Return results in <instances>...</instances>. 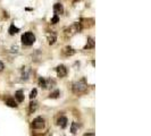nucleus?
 I'll return each mask as SVG.
<instances>
[{"mask_svg":"<svg viewBox=\"0 0 151 136\" xmlns=\"http://www.w3.org/2000/svg\"><path fill=\"white\" fill-rule=\"evenodd\" d=\"M59 22V17H58V15H56V16H53L52 18H51V24H56Z\"/></svg>","mask_w":151,"mask_h":136,"instance_id":"2eb2a0df","label":"nucleus"},{"mask_svg":"<svg viewBox=\"0 0 151 136\" xmlns=\"http://www.w3.org/2000/svg\"><path fill=\"white\" fill-rule=\"evenodd\" d=\"M15 98H16V100L18 101V102H23L24 101L23 92H22V91H17V92L15 93Z\"/></svg>","mask_w":151,"mask_h":136,"instance_id":"0eeeda50","label":"nucleus"},{"mask_svg":"<svg viewBox=\"0 0 151 136\" xmlns=\"http://www.w3.org/2000/svg\"><path fill=\"white\" fill-rule=\"evenodd\" d=\"M36 94H38V91H36L35 89H34V90H33L32 92H31L30 98H31V99H34V98H35V96H36Z\"/></svg>","mask_w":151,"mask_h":136,"instance_id":"a211bd4d","label":"nucleus"},{"mask_svg":"<svg viewBox=\"0 0 151 136\" xmlns=\"http://www.w3.org/2000/svg\"><path fill=\"white\" fill-rule=\"evenodd\" d=\"M57 124H58V126H60L61 128H65V127L67 126V118L64 116L59 117L58 120H57Z\"/></svg>","mask_w":151,"mask_h":136,"instance_id":"39448f33","label":"nucleus"},{"mask_svg":"<svg viewBox=\"0 0 151 136\" xmlns=\"http://www.w3.org/2000/svg\"><path fill=\"white\" fill-rule=\"evenodd\" d=\"M58 95H59V91L58 90L52 92V93H50V98H51V99H56V98H58Z\"/></svg>","mask_w":151,"mask_h":136,"instance_id":"4468645a","label":"nucleus"},{"mask_svg":"<svg viewBox=\"0 0 151 136\" xmlns=\"http://www.w3.org/2000/svg\"><path fill=\"white\" fill-rule=\"evenodd\" d=\"M84 136H94V133H89V134H84Z\"/></svg>","mask_w":151,"mask_h":136,"instance_id":"aec40b11","label":"nucleus"},{"mask_svg":"<svg viewBox=\"0 0 151 136\" xmlns=\"http://www.w3.org/2000/svg\"><path fill=\"white\" fill-rule=\"evenodd\" d=\"M22 42L25 45H32L34 42H35V36L34 34L31 33V32H26L22 35Z\"/></svg>","mask_w":151,"mask_h":136,"instance_id":"f257e3e1","label":"nucleus"},{"mask_svg":"<svg viewBox=\"0 0 151 136\" xmlns=\"http://www.w3.org/2000/svg\"><path fill=\"white\" fill-rule=\"evenodd\" d=\"M57 74L59 77H65L67 75V69L65 66H58L57 67Z\"/></svg>","mask_w":151,"mask_h":136,"instance_id":"20e7f679","label":"nucleus"},{"mask_svg":"<svg viewBox=\"0 0 151 136\" xmlns=\"http://www.w3.org/2000/svg\"><path fill=\"white\" fill-rule=\"evenodd\" d=\"M86 89H88V85L84 83V81H80V82H76L73 85V91L75 93H83L85 92Z\"/></svg>","mask_w":151,"mask_h":136,"instance_id":"f03ea898","label":"nucleus"},{"mask_svg":"<svg viewBox=\"0 0 151 136\" xmlns=\"http://www.w3.org/2000/svg\"><path fill=\"white\" fill-rule=\"evenodd\" d=\"M39 85L41 87H43V89H46L47 87V83H46V80H43L42 77H41V78H40L39 80Z\"/></svg>","mask_w":151,"mask_h":136,"instance_id":"ddd939ff","label":"nucleus"},{"mask_svg":"<svg viewBox=\"0 0 151 136\" xmlns=\"http://www.w3.org/2000/svg\"><path fill=\"white\" fill-rule=\"evenodd\" d=\"M18 32H20V28H18V27H16L15 25H10V27H9V34L10 35H14V34L18 33Z\"/></svg>","mask_w":151,"mask_h":136,"instance_id":"6e6552de","label":"nucleus"},{"mask_svg":"<svg viewBox=\"0 0 151 136\" xmlns=\"http://www.w3.org/2000/svg\"><path fill=\"white\" fill-rule=\"evenodd\" d=\"M48 40H49V44H53V43H55V41H56V36H55V35L49 36V39H48Z\"/></svg>","mask_w":151,"mask_h":136,"instance_id":"f3484780","label":"nucleus"},{"mask_svg":"<svg viewBox=\"0 0 151 136\" xmlns=\"http://www.w3.org/2000/svg\"><path fill=\"white\" fill-rule=\"evenodd\" d=\"M36 108H38V103L34 102V101H32V102L30 103V111L31 112H33V111H35Z\"/></svg>","mask_w":151,"mask_h":136,"instance_id":"f8f14e48","label":"nucleus"},{"mask_svg":"<svg viewBox=\"0 0 151 136\" xmlns=\"http://www.w3.org/2000/svg\"><path fill=\"white\" fill-rule=\"evenodd\" d=\"M32 127L34 129H42L44 127V119L41 117H38L32 121Z\"/></svg>","mask_w":151,"mask_h":136,"instance_id":"7ed1b4c3","label":"nucleus"},{"mask_svg":"<svg viewBox=\"0 0 151 136\" xmlns=\"http://www.w3.org/2000/svg\"><path fill=\"white\" fill-rule=\"evenodd\" d=\"M53 11L56 13V15H58V14H62V11H64V8H62V5H61V3H56V5L53 6Z\"/></svg>","mask_w":151,"mask_h":136,"instance_id":"423d86ee","label":"nucleus"},{"mask_svg":"<svg viewBox=\"0 0 151 136\" xmlns=\"http://www.w3.org/2000/svg\"><path fill=\"white\" fill-rule=\"evenodd\" d=\"M91 48H94V40L90 37L89 40H88V43L85 45V49H91Z\"/></svg>","mask_w":151,"mask_h":136,"instance_id":"9d476101","label":"nucleus"},{"mask_svg":"<svg viewBox=\"0 0 151 136\" xmlns=\"http://www.w3.org/2000/svg\"><path fill=\"white\" fill-rule=\"evenodd\" d=\"M3 68H5V66H3V63H1V61H0V72H2Z\"/></svg>","mask_w":151,"mask_h":136,"instance_id":"6ab92c4d","label":"nucleus"},{"mask_svg":"<svg viewBox=\"0 0 151 136\" xmlns=\"http://www.w3.org/2000/svg\"><path fill=\"white\" fill-rule=\"evenodd\" d=\"M76 129H77V124H76V123H73V125H72V133L75 134L76 133Z\"/></svg>","mask_w":151,"mask_h":136,"instance_id":"dca6fc26","label":"nucleus"},{"mask_svg":"<svg viewBox=\"0 0 151 136\" xmlns=\"http://www.w3.org/2000/svg\"><path fill=\"white\" fill-rule=\"evenodd\" d=\"M64 53H65L66 56H73V54L75 53V51L73 50V48L67 46V48H65V50H64Z\"/></svg>","mask_w":151,"mask_h":136,"instance_id":"1a4fd4ad","label":"nucleus"},{"mask_svg":"<svg viewBox=\"0 0 151 136\" xmlns=\"http://www.w3.org/2000/svg\"><path fill=\"white\" fill-rule=\"evenodd\" d=\"M6 104H8L9 107H11V108H16L17 104L16 102H15V100L14 99H7L6 100Z\"/></svg>","mask_w":151,"mask_h":136,"instance_id":"9b49d317","label":"nucleus"}]
</instances>
